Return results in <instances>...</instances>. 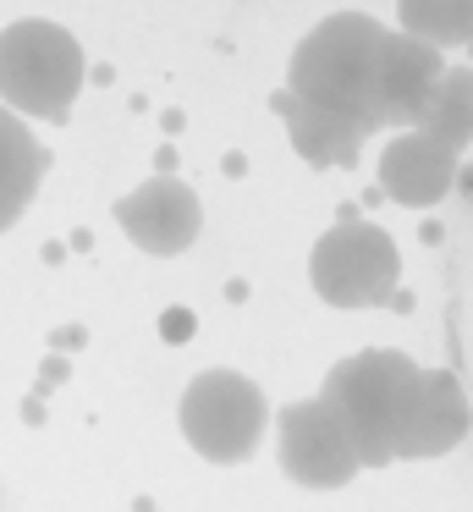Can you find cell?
I'll list each match as a JSON object with an SVG mask.
<instances>
[{"mask_svg": "<svg viewBox=\"0 0 473 512\" xmlns=\"http://www.w3.org/2000/svg\"><path fill=\"white\" fill-rule=\"evenodd\" d=\"M165 336H187V314H165Z\"/></svg>", "mask_w": 473, "mask_h": 512, "instance_id": "9a60e30c", "label": "cell"}, {"mask_svg": "<svg viewBox=\"0 0 473 512\" xmlns=\"http://www.w3.org/2000/svg\"><path fill=\"white\" fill-rule=\"evenodd\" d=\"M275 111H281V122H286L292 149H297V155H303L314 171L352 166V160H358V149L369 144V138L352 133V127L336 122V116H319V111H308V105H297L292 94H275Z\"/></svg>", "mask_w": 473, "mask_h": 512, "instance_id": "7c38bea8", "label": "cell"}, {"mask_svg": "<svg viewBox=\"0 0 473 512\" xmlns=\"http://www.w3.org/2000/svg\"><path fill=\"white\" fill-rule=\"evenodd\" d=\"M396 34L429 50L473 45V0H396Z\"/></svg>", "mask_w": 473, "mask_h": 512, "instance_id": "5bb4252c", "label": "cell"}, {"mask_svg": "<svg viewBox=\"0 0 473 512\" xmlns=\"http://www.w3.org/2000/svg\"><path fill=\"white\" fill-rule=\"evenodd\" d=\"M418 391H424V369L396 347H363V353L341 358L319 386L325 413L341 424V435L358 452V468H385L402 463V446L413 435Z\"/></svg>", "mask_w": 473, "mask_h": 512, "instance_id": "7a4b0ae2", "label": "cell"}, {"mask_svg": "<svg viewBox=\"0 0 473 512\" xmlns=\"http://www.w3.org/2000/svg\"><path fill=\"white\" fill-rule=\"evenodd\" d=\"M457 160L446 144H435L429 133H418V127H407V133H391L380 149V193L385 199H396L402 210H429V204H440L451 188H457Z\"/></svg>", "mask_w": 473, "mask_h": 512, "instance_id": "ba28073f", "label": "cell"}, {"mask_svg": "<svg viewBox=\"0 0 473 512\" xmlns=\"http://www.w3.org/2000/svg\"><path fill=\"white\" fill-rule=\"evenodd\" d=\"M473 424L468 391L457 386L451 369H424V391H418V413H413V435L402 446V463H424V457H446L451 446H462Z\"/></svg>", "mask_w": 473, "mask_h": 512, "instance_id": "30bf717a", "label": "cell"}, {"mask_svg": "<svg viewBox=\"0 0 473 512\" xmlns=\"http://www.w3.org/2000/svg\"><path fill=\"white\" fill-rule=\"evenodd\" d=\"M275 452H281V468L292 485L303 490H341L363 474L352 441L341 435V424L325 413L319 397L286 402L275 413Z\"/></svg>", "mask_w": 473, "mask_h": 512, "instance_id": "8992f818", "label": "cell"}, {"mask_svg": "<svg viewBox=\"0 0 473 512\" xmlns=\"http://www.w3.org/2000/svg\"><path fill=\"white\" fill-rule=\"evenodd\" d=\"M116 226L138 254L176 259L198 243L204 204H198V193L182 177H143L132 193L116 199Z\"/></svg>", "mask_w": 473, "mask_h": 512, "instance_id": "52a82bcc", "label": "cell"}, {"mask_svg": "<svg viewBox=\"0 0 473 512\" xmlns=\"http://www.w3.org/2000/svg\"><path fill=\"white\" fill-rule=\"evenodd\" d=\"M83 45L61 23L22 17L0 28V105L17 122H50L61 127L83 94Z\"/></svg>", "mask_w": 473, "mask_h": 512, "instance_id": "3957f363", "label": "cell"}, {"mask_svg": "<svg viewBox=\"0 0 473 512\" xmlns=\"http://www.w3.org/2000/svg\"><path fill=\"white\" fill-rule=\"evenodd\" d=\"M418 133H429L435 144H446L451 155L473 144V67H446L440 83L429 89L424 111H418Z\"/></svg>", "mask_w": 473, "mask_h": 512, "instance_id": "4fadbf2b", "label": "cell"}, {"mask_svg": "<svg viewBox=\"0 0 473 512\" xmlns=\"http://www.w3.org/2000/svg\"><path fill=\"white\" fill-rule=\"evenodd\" d=\"M446 61L440 50L418 45L407 34H385V50H380V116H385V133H407L424 111L429 89L440 83Z\"/></svg>", "mask_w": 473, "mask_h": 512, "instance_id": "9c48e42d", "label": "cell"}, {"mask_svg": "<svg viewBox=\"0 0 473 512\" xmlns=\"http://www.w3.org/2000/svg\"><path fill=\"white\" fill-rule=\"evenodd\" d=\"M391 28L374 23L363 12H336L319 28L297 39L292 61H286V89L297 105L319 116H336L352 133L374 138L385 133L380 116V50Z\"/></svg>", "mask_w": 473, "mask_h": 512, "instance_id": "6da1fadb", "label": "cell"}, {"mask_svg": "<svg viewBox=\"0 0 473 512\" xmlns=\"http://www.w3.org/2000/svg\"><path fill=\"white\" fill-rule=\"evenodd\" d=\"M182 441L209 463H248L264 441L270 424V402L242 369H204L193 386L182 391Z\"/></svg>", "mask_w": 473, "mask_h": 512, "instance_id": "5b68a950", "label": "cell"}, {"mask_svg": "<svg viewBox=\"0 0 473 512\" xmlns=\"http://www.w3.org/2000/svg\"><path fill=\"white\" fill-rule=\"evenodd\" d=\"M44 166H50V160H44L33 127L17 122V116L0 105V232L22 221V210H28L33 193H39Z\"/></svg>", "mask_w": 473, "mask_h": 512, "instance_id": "8fae6325", "label": "cell"}, {"mask_svg": "<svg viewBox=\"0 0 473 512\" xmlns=\"http://www.w3.org/2000/svg\"><path fill=\"white\" fill-rule=\"evenodd\" d=\"M308 281H314L319 303H330V309H380V303L396 298L402 254H396L385 226L352 215V221H336L314 243Z\"/></svg>", "mask_w": 473, "mask_h": 512, "instance_id": "277c9868", "label": "cell"}]
</instances>
